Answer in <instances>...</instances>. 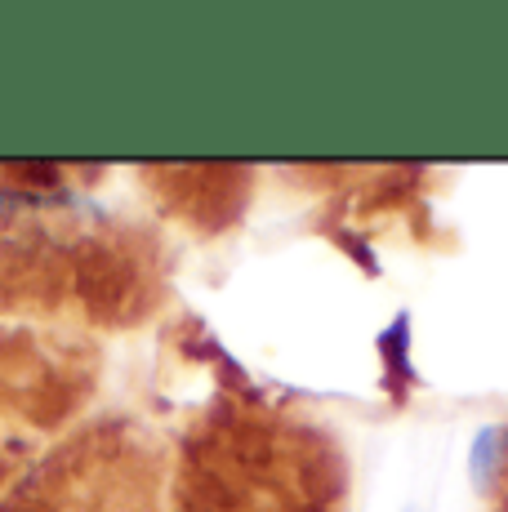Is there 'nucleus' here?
Segmentation results:
<instances>
[{
	"mask_svg": "<svg viewBox=\"0 0 508 512\" xmlns=\"http://www.w3.org/2000/svg\"><path fill=\"white\" fill-rule=\"evenodd\" d=\"M152 192L170 214L192 223L197 232H223L241 219L250 201V170L228 161H179V165H143Z\"/></svg>",
	"mask_w": 508,
	"mask_h": 512,
	"instance_id": "7ed1b4c3",
	"label": "nucleus"
},
{
	"mask_svg": "<svg viewBox=\"0 0 508 512\" xmlns=\"http://www.w3.org/2000/svg\"><path fill=\"white\" fill-rule=\"evenodd\" d=\"M72 174L76 165H63V161H0V196L23 205L63 201Z\"/></svg>",
	"mask_w": 508,
	"mask_h": 512,
	"instance_id": "20e7f679",
	"label": "nucleus"
},
{
	"mask_svg": "<svg viewBox=\"0 0 508 512\" xmlns=\"http://www.w3.org/2000/svg\"><path fill=\"white\" fill-rule=\"evenodd\" d=\"M72 294L94 326L143 321L161 299L156 254L134 228H99L72 245Z\"/></svg>",
	"mask_w": 508,
	"mask_h": 512,
	"instance_id": "f03ea898",
	"label": "nucleus"
},
{
	"mask_svg": "<svg viewBox=\"0 0 508 512\" xmlns=\"http://www.w3.org/2000/svg\"><path fill=\"white\" fill-rule=\"evenodd\" d=\"M468 468H473V486L491 490L495 477L508 472V432L504 428H482L468 450Z\"/></svg>",
	"mask_w": 508,
	"mask_h": 512,
	"instance_id": "39448f33",
	"label": "nucleus"
},
{
	"mask_svg": "<svg viewBox=\"0 0 508 512\" xmlns=\"http://www.w3.org/2000/svg\"><path fill=\"white\" fill-rule=\"evenodd\" d=\"M379 352H384V370L393 374V392H402L410 379H415V370H410V317L402 312V317L393 321L384 334H379Z\"/></svg>",
	"mask_w": 508,
	"mask_h": 512,
	"instance_id": "423d86ee",
	"label": "nucleus"
},
{
	"mask_svg": "<svg viewBox=\"0 0 508 512\" xmlns=\"http://www.w3.org/2000/svg\"><path fill=\"white\" fill-rule=\"evenodd\" d=\"M0 512H148V468L125 423L85 428L72 446L45 459Z\"/></svg>",
	"mask_w": 508,
	"mask_h": 512,
	"instance_id": "f257e3e1",
	"label": "nucleus"
}]
</instances>
